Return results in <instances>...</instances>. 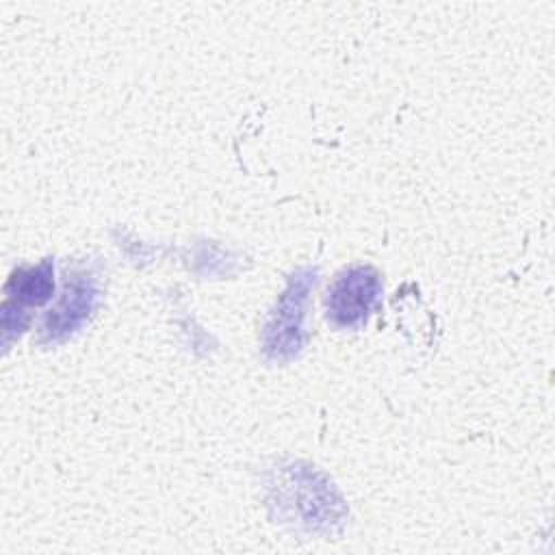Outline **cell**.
<instances>
[{"mask_svg": "<svg viewBox=\"0 0 555 555\" xmlns=\"http://www.w3.org/2000/svg\"><path fill=\"white\" fill-rule=\"evenodd\" d=\"M379 295V275L371 267H351L327 291V317L340 327L362 323Z\"/></svg>", "mask_w": 555, "mask_h": 555, "instance_id": "obj_1", "label": "cell"}, {"mask_svg": "<svg viewBox=\"0 0 555 555\" xmlns=\"http://www.w3.org/2000/svg\"><path fill=\"white\" fill-rule=\"evenodd\" d=\"M95 297H98V291L93 286V280H87L82 275L74 278L72 284L67 280L63 299L46 317L43 332L48 334V338H63L65 334L74 332L89 317L95 304Z\"/></svg>", "mask_w": 555, "mask_h": 555, "instance_id": "obj_3", "label": "cell"}, {"mask_svg": "<svg viewBox=\"0 0 555 555\" xmlns=\"http://www.w3.org/2000/svg\"><path fill=\"white\" fill-rule=\"evenodd\" d=\"M54 280H52V262L43 260L39 267L20 269L7 284V293L17 301H26L30 306H41L52 297Z\"/></svg>", "mask_w": 555, "mask_h": 555, "instance_id": "obj_4", "label": "cell"}, {"mask_svg": "<svg viewBox=\"0 0 555 555\" xmlns=\"http://www.w3.org/2000/svg\"><path fill=\"white\" fill-rule=\"evenodd\" d=\"M310 284H314V278L310 275V271H301L297 273V278L291 280L288 288L284 291L264 334V345L271 356L282 358L299 349L304 304H306Z\"/></svg>", "mask_w": 555, "mask_h": 555, "instance_id": "obj_2", "label": "cell"}]
</instances>
